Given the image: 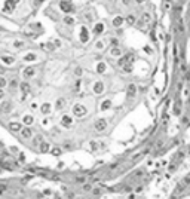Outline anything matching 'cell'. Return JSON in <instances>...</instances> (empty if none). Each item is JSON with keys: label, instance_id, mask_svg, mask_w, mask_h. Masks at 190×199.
<instances>
[{"label": "cell", "instance_id": "d6986e66", "mask_svg": "<svg viewBox=\"0 0 190 199\" xmlns=\"http://www.w3.org/2000/svg\"><path fill=\"white\" fill-rule=\"evenodd\" d=\"M20 85H21V82H20L18 79L12 78L11 80H9V83H8V88L11 89L12 92H15V91H18V89H20Z\"/></svg>", "mask_w": 190, "mask_h": 199}, {"label": "cell", "instance_id": "836d02e7", "mask_svg": "<svg viewBox=\"0 0 190 199\" xmlns=\"http://www.w3.org/2000/svg\"><path fill=\"white\" fill-rule=\"evenodd\" d=\"M74 73H76V76H77V78H80V76H82V68H80V67H77Z\"/></svg>", "mask_w": 190, "mask_h": 199}, {"label": "cell", "instance_id": "cb8c5ba5", "mask_svg": "<svg viewBox=\"0 0 190 199\" xmlns=\"http://www.w3.org/2000/svg\"><path fill=\"white\" fill-rule=\"evenodd\" d=\"M94 48H95V51H104L106 49V42L102 39H97L95 43H94Z\"/></svg>", "mask_w": 190, "mask_h": 199}, {"label": "cell", "instance_id": "ba28073f", "mask_svg": "<svg viewBox=\"0 0 190 199\" xmlns=\"http://www.w3.org/2000/svg\"><path fill=\"white\" fill-rule=\"evenodd\" d=\"M20 91H21V97H23V100H25V97L28 95V92L31 91V85L28 83V80L21 82V85H20Z\"/></svg>", "mask_w": 190, "mask_h": 199}, {"label": "cell", "instance_id": "277c9868", "mask_svg": "<svg viewBox=\"0 0 190 199\" xmlns=\"http://www.w3.org/2000/svg\"><path fill=\"white\" fill-rule=\"evenodd\" d=\"M0 63L6 67H12L15 63H16V58L12 55H6V54H2L0 55Z\"/></svg>", "mask_w": 190, "mask_h": 199}, {"label": "cell", "instance_id": "4fadbf2b", "mask_svg": "<svg viewBox=\"0 0 190 199\" xmlns=\"http://www.w3.org/2000/svg\"><path fill=\"white\" fill-rule=\"evenodd\" d=\"M104 89H106V86H104V83H102L101 80L95 82V83L92 85V92H94L95 95H100V94H102V92H104Z\"/></svg>", "mask_w": 190, "mask_h": 199}, {"label": "cell", "instance_id": "5b68a950", "mask_svg": "<svg viewBox=\"0 0 190 199\" xmlns=\"http://www.w3.org/2000/svg\"><path fill=\"white\" fill-rule=\"evenodd\" d=\"M36 74H37V70H36V67L30 66V67H25L23 70V78L25 80H30V79L36 78Z\"/></svg>", "mask_w": 190, "mask_h": 199}, {"label": "cell", "instance_id": "2e32d148", "mask_svg": "<svg viewBox=\"0 0 190 199\" xmlns=\"http://www.w3.org/2000/svg\"><path fill=\"white\" fill-rule=\"evenodd\" d=\"M20 134H21V137H23L24 140H31L33 138V129L30 126H24Z\"/></svg>", "mask_w": 190, "mask_h": 199}, {"label": "cell", "instance_id": "e0dca14e", "mask_svg": "<svg viewBox=\"0 0 190 199\" xmlns=\"http://www.w3.org/2000/svg\"><path fill=\"white\" fill-rule=\"evenodd\" d=\"M24 128L23 122H18V121H13L9 123V129H11L12 132H21V129Z\"/></svg>", "mask_w": 190, "mask_h": 199}, {"label": "cell", "instance_id": "3957f363", "mask_svg": "<svg viewBox=\"0 0 190 199\" xmlns=\"http://www.w3.org/2000/svg\"><path fill=\"white\" fill-rule=\"evenodd\" d=\"M89 37H91V31L88 30L86 25H82L80 27V31H79V39L82 43H88L89 42Z\"/></svg>", "mask_w": 190, "mask_h": 199}, {"label": "cell", "instance_id": "9c48e42d", "mask_svg": "<svg viewBox=\"0 0 190 199\" xmlns=\"http://www.w3.org/2000/svg\"><path fill=\"white\" fill-rule=\"evenodd\" d=\"M104 30H106V25H104V22H95L94 24V27H92V30H91V33L95 34V36H100V34L104 33Z\"/></svg>", "mask_w": 190, "mask_h": 199}, {"label": "cell", "instance_id": "484cf974", "mask_svg": "<svg viewBox=\"0 0 190 199\" xmlns=\"http://www.w3.org/2000/svg\"><path fill=\"white\" fill-rule=\"evenodd\" d=\"M110 55L114 56V58L120 56V55H122V49H120L119 46H113L112 49H110Z\"/></svg>", "mask_w": 190, "mask_h": 199}, {"label": "cell", "instance_id": "6da1fadb", "mask_svg": "<svg viewBox=\"0 0 190 199\" xmlns=\"http://www.w3.org/2000/svg\"><path fill=\"white\" fill-rule=\"evenodd\" d=\"M71 113H73V116H76V118H83V116L88 114V109H86V106H83L82 103H76V104L73 106V109H71Z\"/></svg>", "mask_w": 190, "mask_h": 199}, {"label": "cell", "instance_id": "7402d4cb", "mask_svg": "<svg viewBox=\"0 0 190 199\" xmlns=\"http://www.w3.org/2000/svg\"><path fill=\"white\" fill-rule=\"evenodd\" d=\"M106 71H107L106 63H102V61L97 63V66H95V73H97V74H102V73H106Z\"/></svg>", "mask_w": 190, "mask_h": 199}, {"label": "cell", "instance_id": "83f0119b", "mask_svg": "<svg viewBox=\"0 0 190 199\" xmlns=\"http://www.w3.org/2000/svg\"><path fill=\"white\" fill-rule=\"evenodd\" d=\"M30 109H31V110H39L40 106H39L37 101H31V103H30Z\"/></svg>", "mask_w": 190, "mask_h": 199}, {"label": "cell", "instance_id": "44dd1931", "mask_svg": "<svg viewBox=\"0 0 190 199\" xmlns=\"http://www.w3.org/2000/svg\"><path fill=\"white\" fill-rule=\"evenodd\" d=\"M63 22L68 25V27H71V25H74L76 24V18L73 16V15H64L63 16Z\"/></svg>", "mask_w": 190, "mask_h": 199}, {"label": "cell", "instance_id": "1f68e13d", "mask_svg": "<svg viewBox=\"0 0 190 199\" xmlns=\"http://www.w3.org/2000/svg\"><path fill=\"white\" fill-rule=\"evenodd\" d=\"M5 95H6V94H5V89H0V103L5 100Z\"/></svg>", "mask_w": 190, "mask_h": 199}, {"label": "cell", "instance_id": "9a60e30c", "mask_svg": "<svg viewBox=\"0 0 190 199\" xmlns=\"http://www.w3.org/2000/svg\"><path fill=\"white\" fill-rule=\"evenodd\" d=\"M66 104H67V101L64 97H58L55 100V106H54V110H64V107H66Z\"/></svg>", "mask_w": 190, "mask_h": 199}, {"label": "cell", "instance_id": "d6a6232c", "mask_svg": "<svg viewBox=\"0 0 190 199\" xmlns=\"http://www.w3.org/2000/svg\"><path fill=\"white\" fill-rule=\"evenodd\" d=\"M54 45H55L56 48H61V46H63V43H61V40H58V39H55V40H54Z\"/></svg>", "mask_w": 190, "mask_h": 199}, {"label": "cell", "instance_id": "4316f807", "mask_svg": "<svg viewBox=\"0 0 190 199\" xmlns=\"http://www.w3.org/2000/svg\"><path fill=\"white\" fill-rule=\"evenodd\" d=\"M8 83H9V80L5 78V76H0V89H5L8 88Z\"/></svg>", "mask_w": 190, "mask_h": 199}, {"label": "cell", "instance_id": "52a82bcc", "mask_svg": "<svg viewBox=\"0 0 190 199\" xmlns=\"http://www.w3.org/2000/svg\"><path fill=\"white\" fill-rule=\"evenodd\" d=\"M12 110V101L11 100H3L0 103V114H8Z\"/></svg>", "mask_w": 190, "mask_h": 199}, {"label": "cell", "instance_id": "7c38bea8", "mask_svg": "<svg viewBox=\"0 0 190 199\" xmlns=\"http://www.w3.org/2000/svg\"><path fill=\"white\" fill-rule=\"evenodd\" d=\"M106 128H107V119H98L94 123V129L98 131V132H102Z\"/></svg>", "mask_w": 190, "mask_h": 199}, {"label": "cell", "instance_id": "8fae6325", "mask_svg": "<svg viewBox=\"0 0 190 199\" xmlns=\"http://www.w3.org/2000/svg\"><path fill=\"white\" fill-rule=\"evenodd\" d=\"M23 61L24 63H36L37 61V54L33 51H28L27 54L23 55Z\"/></svg>", "mask_w": 190, "mask_h": 199}, {"label": "cell", "instance_id": "f546056e", "mask_svg": "<svg viewBox=\"0 0 190 199\" xmlns=\"http://www.w3.org/2000/svg\"><path fill=\"white\" fill-rule=\"evenodd\" d=\"M24 40H15V42H13V46H15V48H18V49H20V48H24Z\"/></svg>", "mask_w": 190, "mask_h": 199}, {"label": "cell", "instance_id": "4dcf8cb0", "mask_svg": "<svg viewBox=\"0 0 190 199\" xmlns=\"http://www.w3.org/2000/svg\"><path fill=\"white\" fill-rule=\"evenodd\" d=\"M52 153H54L55 156L61 155V149H59V147H55V149H52Z\"/></svg>", "mask_w": 190, "mask_h": 199}, {"label": "cell", "instance_id": "e575fe53", "mask_svg": "<svg viewBox=\"0 0 190 199\" xmlns=\"http://www.w3.org/2000/svg\"><path fill=\"white\" fill-rule=\"evenodd\" d=\"M122 5L125 6V8H128V6L131 5V0H122Z\"/></svg>", "mask_w": 190, "mask_h": 199}, {"label": "cell", "instance_id": "30bf717a", "mask_svg": "<svg viewBox=\"0 0 190 199\" xmlns=\"http://www.w3.org/2000/svg\"><path fill=\"white\" fill-rule=\"evenodd\" d=\"M39 110H40V113H42V114L46 118V116H49V114L52 113V110H54V109H52V104H51V103L45 101V103L40 106V109H39Z\"/></svg>", "mask_w": 190, "mask_h": 199}, {"label": "cell", "instance_id": "7a4b0ae2", "mask_svg": "<svg viewBox=\"0 0 190 199\" xmlns=\"http://www.w3.org/2000/svg\"><path fill=\"white\" fill-rule=\"evenodd\" d=\"M59 9L64 15H71V12L74 11V5L70 0H61L59 2Z\"/></svg>", "mask_w": 190, "mask_h": 199}, {"label": "cell", "instance_id": "8992f818", "mask_svg": "<svg viewBox=\"0 0 190 199\" xmlns=\"http://www.w3.org/2000/svg\"><path fill=\"white\" fill-rule=\"evenodd\" d=\"M73 118H71V114H63L61 116V119H59V125L63 126V128H71L73 126Z\"/></svg>", "mask_w": 190, "mask_h": 199}, {"label": "cell", "instance_id": "ac0fdd59", "mask_svg": "<svg viewBox=\"0 0 190 199\" xmlns=\"http://www.w3.org/2000/svg\"><path fill=\"white\" fill-rule=\"evenodd\" d=\"M21 122H23L24 126H30V128H31V125H33L36 121H34V116H33V114H23Z\"/></svg>", "mask_w": 190, "mask_h": 199}, {"label": "cell", "instance_id": "ffe728a7", "mask_svg": "<svg viewBox=\"0 0 190 199\" xmlns=\"http://www.w3.org/2000/svg\"><path fill=\"white\" fill-rule=\"evenodd\" d=\"M112 98H106V100H102V103H101V106H100V110L102 111H106V110H110L112 109Z\"/></svg>", "mask_w": 190, "mask_h": 199}, {"label": "cell", "instance_id": "603a6c76", "mask_svg": "<svg viewBox=\"0 0 190 199\" xmlns=\"http://www.w3.org/2000/svg\"><path fill=\"white\" fill-rule=\"evenodd\" d=\"M125 22V18H123L122 15H116L114 18H113V21H112V24H113V27H122V24Z\"/></svg>", "mask_w": 190, "mask_h": 199}, {"label": "cell", "instance_id": "d4e9b609", "mask_svg": "<svg viewBox=\"0 0 190 199\" xmlns=\"http://www.w3.org/2000/svg\"><path fill=\"white\" fill-rule=\"evenodd\" d=\"M39 152H40V153H48V152H51V144L48 143V141H43V143L39 146Z\"/></svg>", "mask_w": 190, "mask_h": 199}, {"label": "cell", "instance_id": "f1b7e54d", "mask_svg": "<svg viewBox=\"0 0 190 199\" xmlns=\"http://www.w3.org/2000/svg\"><path fill=\"white\" fill-rule=\"evenodd\" d=\"M126 22L132 25V24L135 22V15H132V13H131V15H128V16H126Z\"/></svg>", "mask_w": 190, "mask_h": 199}, {"label": "cell", "instance_id": "5bb4252c", "mask_svg": "<svg viewBox=\"0 0 190 199\" xmlns=\"http://www.w3.org/2000/svg\"><path fill=\"white\" fill-rule=\"evenodd\" d=\"M18 3H20V0H6L3 11H5V12H12L15 8H16V6H18Z\"/></svg>", "mask_w": 190, "mask_h": 199}]
</instances>
